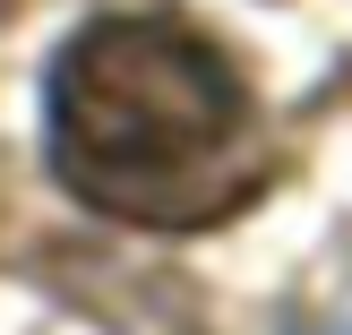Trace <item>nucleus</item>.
I'll list each match as a JSON object with an SVG mask.
<instances>
[{
	"label": "nucleus",
	"instance_id": "1",
	"mask_svg": "<svg viewBox=\"0 0 352 335\" xmlns=\"http://www.w3.org/2000/svg\"><path fill=\"white\" fill-rule=\"evenodd\" d=\"M43 129L60 189L138 233H206L241 215L275 172L232 52L164 9L95 17L69 34L52 61Z\"/></svg>",
	"mask_w": 352,
	"mask_h": 335
}]
</instances>
